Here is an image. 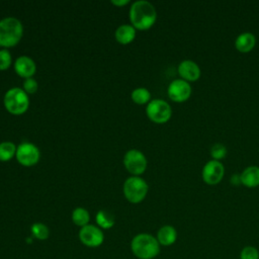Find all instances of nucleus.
<instances>
[{
	"label": "nucleus",
	"instance_id": "nucleus-1",
	"mask_svg": "<svg viewBox=\"0 0 259 259\" xmlns=\"http://www.w3.org/2000/svg\"><path fill=\"white\" fill-rule=\"evenodd\" d=\"M130 18L134 27L148 29L156 21L157 12L152 3L146 0H138L132 4Z\"/></svg>",
	"mask_w": 259,
	"mask_h": 259
},
{
	"label": "nucleus",
	"instance_id": "nucleus-2",
	"mask_svg": "<svg viewBox=\"0 0 259 259\" xmlns=\"http://www.w3.org/2000/svg\"><path fill=\"white\" fill-rule=\"evenodd\" d=\"M131 250L139 259H154L160 253V244L153 235L141 233L132 239Z\"/></svg>",
	"mask_w": 259,
	"mask_h": 259
},
{
	"label": "nucleus",
	"instance_id": "nucleus-3",
	"mask_svg": "<svg viewBox=\"0 0 259 259\" xmlns=\"http://www.w3.org/2000/svg\"><path fill=\"white\" fill-rule=\"evenodd\" d=\"M23 32V27L15 17H6L0 20V46L12 47L16 45Z\"/></svg>",
	"mask_w": 259,
	"mask_h": 259
},
{
	"label": "nucleus",
	"instance_id": "nucleus-4",
	"mask_svg": "<svg viewBox=\"0 0 259 259\" xmlns=\"http://www.w3.org/2000/svg\"><path fill=\"white\" fill-rule=\"evenodd\" d=\"M4 104L9 112L13 114H21L27 109L29 100L24 90L18 87H13L5 93Z\"/></svg>",
	"mask_w": 259,
	"mask_h": 259
},
{
	"label": "nucleus",
	"instance_id": "nucleus-5",
	"mask_svg": "<svg viewBox=\"0 0 259 259\" xmlns=\"http://www.w3.org/2000/svg\"><path fill=\"white\" fill-rule=\"evenodd\" d=\"M148 192L147 182L138 176L128 177L123 184V193L130 202L138 203L142 201Z\"/></svg>",
	"mask_w": 259,
	"mask_h": 259
},
{
	"label": "nucleus",
	"instance_id": "nucleus-6",
	"mask_svg": "<svg viewBox=\"0 0 259 259\" xmlns=\"http://www.w3.org/2000/svg\"><path fill=\"white\" fill-rule=\"evenodd\" d=\"M146 112L148 117L157 123L168 121L172 114L171 106L163 99H154L147 105Z\"/></svg>",
	"mask_w": 259,
	"mask_h": 259
},
{
	"label": "nucleus",
	"instance_id": "nucleus-7",
	"mask_svg": "<svg viewBox=\"0 0 259 259\" xmlns=\"http://www.w3.org/2000/svg\"><path fill=\"white\" fill-rule=\"evenodd\" d=\"M79 239L83 245L96 248L103 243L104 235L100 228L93 225H86L79 231Z\"/></svg>",
	"mask_w": 259,
	"mask_h": 259
},
{
	"label": "nucleus",
	"instance_id": "nucleus-8",
	"mask_svg": "<svg viewBox=\"0 0 259 259\" xmlns=\"http://www.w3.org/2000/svg\"><path fill=\"white\" fill-rule=\"evenodd\" d=\"M225 174V167L220 161H207L201 171L202 180L208 185H215L222 181Z\"/></svg>",
	"mask_w": 259,
	"mask_h": 259
},
{
	"label": "nucleus",
	"instance_id": "nucleus-9",
	"mask_svg": "<svg viewBox=\"0 0 259 259\" xmlns=\"http://www.w3.org/2000/svg\"><path fill=\"white\" fill-rule=\"evenodd\" d=\"M125 168L133 174H142L147 167V159L139 150H130L123 158Z\"/></svg>",
	"mask_w": 259,
	"mask_h": 259
},
{
	"label": "nucleus",
	"instance_id": "nucleus-10",
	"mask_svg": "<svg viewBox=\"0 0 259 259\" xmlns=\"http://www.w3.org/2000/svg\"><path fill=\"white\" fill-rule=\"evenodd\" d=\"M168 96L175 102H183L191 95V86L189 82L183 79H175L168 86Z\"/></svg>",
	"mask_w": 259,
	"mask_h": 259
},
{
	"label": "nucleus",
	"instance_id": "nucleus-11",
	"mask_svg": "<svg viewBox=\"0 0 259 259\" xmlns=\"http://www.w3.org/2000/svg\"><path fill=\"white\" fill-rule=\"evenodd\" d=\"M16 158L20 164L24 166H31L38 161L39 151L33 144L24 142L17 148Z\"/></svg>",
	"mask_w": 259,
	"mask_h": 259
},
{
	"label": "nucleus",
	"instance_id": "nucleus-12",
	"mask_svg": "<svg viewBox=\"0 0 259 259\" xmlns=\"http://www.w3.org/2000/svg\"><path fill=\"white\" fill-rule=\"evenodd\" d=\"M178 73L181 76V79L187 82H193L199 79L201 71L194 61L184 60L178 66Z\"/></svg>",
	"mask_w": 259,
	"mask_h": 259
},
{
	"label": "nucleus",
	"instance_id": "nucleus-13",
	"mask_svg": "<svg viewBox=\"0 0 259 259\" xmlns=\"http://www.w3.org/2000/svg\"><path fill=\"white\" fill-rule=\"evenodd\" d=\"M16 73L24 78H30L35 72V64L32 59L27 56H21L14 63Z\"/></svg>",
	"mask_w": 259,
	"mask_h": 259
},
{
	"label": "nucleus",
	"instance_id": "nucleus-14",
	"mask_svg": "<svg viewBox=\"0 0 259 259\" xmlns=\"http://www.w3.org/2000/svg\"><path fill=\"white\" fill-rule=\"evenodd\" d=\"M157 240L160 246L168 247L173 245L177 240V231L173 226H162L157 232Z\"/></svg>",
	"mask_w": 259,
	"mask_h": 259
},
{
	"label": "nucleus",
	"instance_id": "nucleus-15",
	"mask_svg": "<svg viewBox=\"0 0 259 259\" xmlns=\"http://www.w3.org/2000/svg\"><path fill=\"white\" fill-rule=\"evenodd\" d=\"M256 44V37L252 32L245 31L240 33L235 39V48L241 53H248L253 50Z\"/></svg>",
	"mask_w": 259,
	"mask_h": 259
},
{
	"label": "nucleus",
	"instance_id": "nucleus-16",
	"mask_svg": "<svg viewBox=\"0 0 259 259\" xmlns=\"http://www.w3.org/2000/svg\"><path fill=\"white\" fill-rule=\"evenodd\" d=\"M241 175L242 184L248 188H254L259 185V167L248 166L243 170Z\"/></svg>",
	"mask_w": 259,
	"mask_h": 259
},
{
	"label": "nucleus",
	"instance_id": "nucleus-17",
	"mask_svg": "<svg viewBox=\"0 0 259 259\" xmlns=\"http://www.w3.org/2000/svg\"><path fill=\"white\" fill-rule=\"evenodd\" d=\"M136 36V29L134 25L121 24L115 30V38L121 44L131 42Z\"/></svg>",
	"mask_w": 259,
	"mask_h": 259
},
{
	"label": "nucleus",
	"instance_id": "nucleus-18",
	"mask_svg": "<svg viewBox=\"0 0 259 259\" xmlns=\"http://www.w3.org/2000/svg\"><path fill=\"white\" fill-rule=\"evenodd\" d=\"M72 220L75 225L82 228V227L88 225L90 215H89V212L85 208L77 207L72 212Z\"/></svg>",
	"mask_w": 259,
	"mask_h": 259
},
{
	"label": "nucleus",
	"instance_id": "nucleus-19",
	"mask_svg": "<svg viewBox=\"0 0 259 259\" xmlns=\"http://www.w3.org/2000/svg\"><path fill=\"white\" fill-rule=\"evenodd\" d=\"M96 223L102 229H109L114 225V217L106 210H99L96 214Z\"/></svg>",
	"mask_w": 259,
	"mask_h": 259
},
{
	"label": "nucleus",
	"instance_id": "nucleus-20",
	"mask_svg": "<svg viewBox=\"0 0 259 259\" xmlns=\"http://www.w3.org/2000/svg\"><path fill=\"white\" fill-rule=\"evenodd\" d=\"M30 231H31L32 236L34 238H36L37 240H47L50 236L49 228L41 223L33 224L30 228Z\"/></svg>",
	"mask_w": 259,
	"mask_h": 259
},
{
	"label": "nucleus",
	"instance_id": "nucleus-21",
	"mask_svg": "<svg viewBox=\"0 0 259 259\" xmlns=\"http://www.w3.org/2000/svg\"><path fill=\"white\" fill-rule=\"evenodd\" d=\"M150 98H151L150 91L144 87L137 88L132 92V99L138 104H144L148 102Z\"/></svg>",
	"mask_w": 259,
	"mask_h": 259
},
{
	"label": "nucleus",
	"instance_id": "nucleus-22",
	"mask_svg": "<svg viewBox=\"0 0 259 259\" xmlns=\"http://www.w3.org/2000/svg\"><path fill=\"white\" fill-rule=\"evenodd\" d=\"M16 149L15 145L11 142H3L0 144V160L7 161L13 157Z\"/></svg>",
	"mask_w": 259,
	"mask_h": 259
},
{
	"label": "nucleus",
	"instance_id": "nucleus-23",
	"mask_svg": "<svg viewBox=\"0 0 259 259\" xmlns=\"http://www.w3.org/2000/svg\"><path fill=\"white\" fill-rule=\"evenodd\" d=\"M209 153H210V156H211L212 160L220 161V160L224 159L227 156L228 151H227V148L224 144L215 143L214 145L211 146Z\"/></svg>",
	"mask_w": 259,
	"mask_h": 259
},
{
	"label": "nucleus",
	"instance_id": "nucleus-24",
	"mask_svg": "<svg viewBox=\"0 0 259 259\" xmlns=\"http://www.w3.org/2000/svg\"><path fill=\"white\" fill-rule=\"evenodd\" d=\"M240 259H259V251L254 246H245L240 252Z\"/></svg>",
	"mask_w": 259,
	"mask_h": 259
},
{
	"label": "nucleus",
	"instance_id": "nucleus-25",
	"mask_svg": "<svg viewBox=\"0 0 259 259\" xmlns=\"http://www.w3.org/2000/svg\"><path fill=\"white\" fill-rule=\"evenodd\" d=\"M11 64V55L8 50L0 51V70L7 69Z\"/></svg>",
	"mask_w": 259,
	"mask_h": 259
},
{
	"label": "nucleus",
	"instance_id": "nucleus-26",
	"mask_svg": "<svg viewBox=\"0 0 259 259\" xmlns=\"http://www.w3.org/2000/svg\"><path fill=\"white\" fill-rule=\"evenodd\" d=\"M23 87L26 92L28 93H34L37 90V83L32 78H26L23 82Z\"/></svg>",
	"mask_w": 259,
	"mask_h": 259
},
{
	"label": "nucleus",
	"instance_id": "nucleus-27",
	"mask_svg": "<svg viewBox=\"0 0 259 259\" xmlns=\"http://www.w3.org/2000/svg\"><path fill=\"white\" fill-rule=\"evenodd\" d=\"M230 182L232 185L234 186H239L242 184V181H241V175L240 174H233L230 178Z\"/></svg>",
	"mask_w": 259,
	"mask_h": 259
},
{
	"label": "nucleus",
	"instance_id": "nucleus-28",
	"mask_svg": "<svg viewBox=\"0 0 259 259\" xmlns=\"http://www.w3.org/2000/svg\"><path fill=\"white\" fill-rule=\"evenodd\" d=\"M111 2H112L113 4H115V5H119V6H120V5H124V4L128 3L130 1H128V0H117V1H116V0H112Z\"/></svg>",
	"mask_w": 259,
	"mask_h": 259
}]
</instances>
